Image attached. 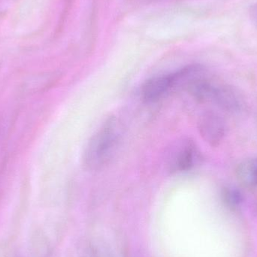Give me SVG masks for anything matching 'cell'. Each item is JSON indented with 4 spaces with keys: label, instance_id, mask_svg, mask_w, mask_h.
Returning a JSON list of instances; mask_svg holds the SVG:
<instances>
[{
    "label": "cell",
    "instance_id": "1",
    "mask_svg": "<svg viewBox=\"0 0 257 257\" xmlns=\"http://www.w3.org/2000/svg\"><path fill=\"white\" fill-rule=\"evenodd\" d=\"M120 128L117 119L109 117L92 136L84 154V164L88 169H100L111 160L120 142Z\"/></svg>",
    "mask_w": 257,
    "mask_h": 257
},
{
    "label": "cell",
    "instance_id": "2",
    "mask_svg": "<svg viewBox=\"0 0 257 257\" xmlns=\"http://www.w3.org/2000/svg\"><path fill=\"white\" fill-rule=\"evenodd\" d=\"M200 160V152L196 144L190 139H183L171 150L168 167L172 173L188 172L198 165Z\"/></svg>",
    "mask_w": 257,
    "mask_h": 257
},
{
    "label": "cell",
    "instance_id": "3",
    "mask_svg": "<svg viewBox=\"0 0 257 257\" xmlns=\"http://www.w3.org/2000/svg\"><path fill=\"white\" fill-rule=\"evenodd\" d=\"M210 103L230 114H241L247 108L244 95L233 86L216 84Z\"/></svg>",
    "mask_w": 257,
    "mask_h": 257
},
{
    "label": "cell",
    "instance_id": "4",
    "mask_svg": "<svg viewBox=\"0 0 257 257\" xmlns=\"http://www.w3.org/2000/svg\"><path fill=\"white\" fill-rule=\"evenodd\" d=\"M197 126L201 137L211 147H218L226 136V122L215 111L202 113L198 120Z\"/></svg>",
    "mask_w": 257,
    "mask_h": 257
},
{
    "label": "cell",
    "instance_id": "5",
    "mask_svg": "<svg viewBox=\"0 0 257 257\" xmlns=\"http://www.w3.org/2000/svg\"><path fill=\"white\" fill-rule=\"evenodd\" d=\"M172 90L170 74L150 78L142 87V97L148 102H154L161 99Z\"/></svg>",
    "mask_w": 257,
    "mask_h": 257
},
{
    "label": "cell",
    "instance_id": "6",
    "mask_svg": "<svg viewBox=\"0 0 257 257\" xmlns=\"http://www.w3.org/2000/svg\"><path fill=\"white\" fill-rule=\"evenodd\" d=\"M238 182L247 188L257 187V157H250L238 163L235 169Z\"/></svg>",
    "mask_w": 257,
    "mask_h": 257
},
{
    "label": "cell",
    "instance_id": "7",
    "mask_svg": "<svg viewBox=\"0 0 257 257\" xmlns=\"http://www.w3.org/2000/svg\"><path fill=\"white\" fill-rule=\"evenodd\" d=\"M222 198L227 206L232 209L239 208L244 201V196L241 190L237 187L227 186L222 190Z\"/></svg>",
    "mask_w": 257,
    "mask_h": 257
},
{
    "label": "cell",
    "instance_id": "8",
    "mask_svg": "<svg viewBox=\"0 0 257 257\" xmlns=\"http://www.w3.org/2000/svg\"><path fill=\"white\" fill-rule=\"evenodd\" d=\"M79 257H111L103 249H99L93 244H86L79 252Z\"/></svg>",
    "mask_w": 257,
    "mask_h": 257
},
{
    "label": "cell",
    "instance_id": "9",
    "mask_svg": "<svg viewBox=\"0 0 257 257\" xmlns=\"http://www.w3.org/2000/svg\"><path fill=\"white\" fill-rule=\"evenodd\" d=\"M250 18L253 24L257 27V3L252 6L250 10Z\"/></svg>",
    "mask_w": 257,
    "mask_h": 257
}]
</instances>
